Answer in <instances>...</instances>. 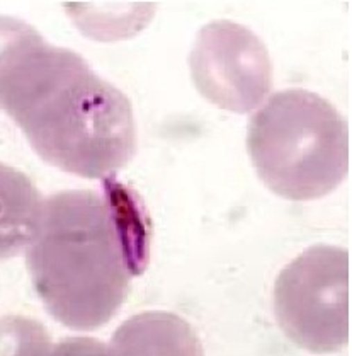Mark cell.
<instances>
[{"label": "cell", "mask_w": 352, "mask_h": 356, "mask_svg": "<svg viewBox=\"0 0 352 356\" xmlns=\"http://www.w3.org/2000/svg\"><path fill=\"white\" fill-rule=\"evenodd\" d=\"M0 111L44 162L87 179H108L136 150L126 94L84 56L53 47L21 19L0 16Z\"/></svg>", "instance_id": "6da1fadb"}, {"label": "cell", "mask_w": 352, "mask_h": 356, "mask_svg": "<svg viewBox=\"0 0 352 356\" xmlns=\"http://www.w3.org/2000/svg\"><path fill=\"white\" fill-rule=\"evenodd\" d=\"M104 181L102 195L74 189L43 200L26 248L37 297L53 319L75 331L108 324L149 263L145 210L115 176Z\"/></svg>", "instance_id": "7a4b0ae2"}, {"label": "cell", "mask_w": 352, "mask_h": 356, "mask_svg": "<svg viewBox=\"0 0 352 356\" xmlns=\"http://www.w3.org/2000/svg\"><path fill=\"white\" fill-rule=\"evenodd\" d=\"M247 145L262 183L293 202L328 195L349 170L346 120L305 89L272 94L251 120Z\"/></svg>", "instance_id": "3957f363"}, {"label": "cell", "mask_w": 352, "mask_h": 356, "mask_svg": "<svg viewBox=\"0 0 352 356\" xmlns=\"http://www.w3.org/2000/svg\"><path fill=\"white\" fill-rule=\"evenodd\" d=\"M349 251L312 245L279 273L274 314L296 346L335 353L349 344Z\"/></svg>", "instance_id": "277c9868"}, {"label": "cell", "mask_w": 352, "mask_h": 356, "mask_svg": "<svg viewBox=\"0 0 352 356\" xmlns=\"http://www.w3.org/2000/svg\"><path fill=\"white\" fill-rule=\"evenodd\" d=\"M189 67L199 94L225 111L251 113L271 90L272 65L266 44L249 28L226 19L201 28Z\"/></svg>", "instance_id": "5b68a950"}, {"label": "cell", "mask_w": 352, "mask_h": 356, "mask_svg": "<svg viewBox=\"0 0 352 356\" xmlns=\"http://www.w3.org/2000/svg\"><path fill=\"white\" fill-rule=\"evenodd\" d=\"M43 200L21 170L0 162V261L21 254L40 222Z\"/></svg>", "instance_id": "8992f818"}, {"label": "cell", "mask_w": 352, "mask_h": 356, "mask_svg": "<svg viewBox=\"0 0 352 356\" xmlns=\"http://www.w3.org/2000/svg\"><path fill=\"white\" fill-rule=\"evenodd\" d=\"M115 353H201L191 325L167 312H146L117 329L112 338Z\"/></svg>", "instance_id": "52a82bcc"}]
</instances>
